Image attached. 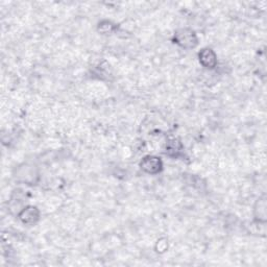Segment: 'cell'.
I'll return each mask as SVG.
<instances>
[{"label":"cell","instance_id":"7a4b0ae2","mask_svg":"<svg viewBox=\"0 0 267 267\" xmlns=\"http://www.w3.org/2000/svg\"><path fill=\"white\" fill-rule=\"evenodd\" d=\"M140 167L142 170L149 173V175H156V173H159L162 168H163V163H162L161 159L158 157L147 156L142 159Z\"/></svg>","mask_w":267,"mask_h":267},{"label":"cell","instance_id":"6da1fadb","mask_svg":"<svg viewBox=\"0 0 267 267\" xmlns=\"http://www.w3.org/2000/svg\"><path fill=\"white\" fill-rule=\"evenodd\" d=\"M197 41L196 33L190 28H181L175 33V42L185 49L194 48Z\"/></svg>","mask_w":267,"mask_h":267},{"label":"cell","instance_id":"277c9868","mask_svg":"<svg viewBox=\"0 0 267 267\" xmlns=\"http://www.w3.org/2000/svg\"><path fill=\"white\" fill-rule=\"evenodd\" d=\"M199 59L201 64L209 69H212L217 64L216 53L211 48H204L199 52Z\"/></svg>","mask_w":267,"mask_h":267},{"label":"cell","instance_id":"3957f363","mask_svg":"<svg viewBox=\"0 0 267 267\" xmlns=\"http://www.w3.org/2000/svg\"><path fill=\"white\" fill-rule=\"evenodd\" d=\"M18 217L23 224L33 225L39 220L40 212H39L37 207L28 206V207H25V208L22 209L20 213L18 214Z\"/></svg>","mask_w":267,"mask_h":267},{"label":"cell","instance_id":"5b68a950","mask_svg":"<svg viewBox=\"0 0 267 267\" xmlns=\"http://www.w3.org/2000/svg\"><path fill=\"white\" fill-rule=\"evenodd\" d=\"M255 212H258L256 214V218L259 222H265L266 220V201L265 197L259 199L256 206H255Z\"/></svg>","mask_w":267,"mask_h":267}]
</instances>
